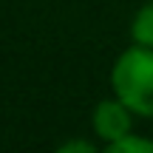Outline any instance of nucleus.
<instances>
[{
  "mask_svg": "<svg viewBox=\"0 0 153 153\" xmlns=\"http://www.w3.org/2000/svg\"><path fill=\"white\" fill-rule=\"evenodd\" d=\"M111 88L136 116L153 119V48L133 43L122 51L111 68Z\"/></svg>",
  "mask_w": 153,
  "mask_h": 153,
  "instance_id": "f257e3e1",
  "label": "nucleus"
},
{
  "mask_svg": "<svg viewBox=\"0 0 153 153\" xmlns=\"http://www.w3.org/2000/svg\"><path fill=\"white\" fill-rule=\"evenodd\" d=\"M131 37H133L136 45H148V48H153V0H148L145 6H139V11L133 14Z\"/></svg>",
  "mask_w": 153,
  "mask_h": 153,
  "instance_id": "7ed1b4c3",
  "label": "nucleus"
},
{
  "mask_svg": "<svg viewBox=\"0 0 153 153\" xmlns=\"http://www.w3.org/2000/svg\"><path fill=\"white\" fill-rule=\"evenodd\" d=\"M102 153H153V139L128 133V136H122V139H116V142L105 145Z\"/></svg>",
  "mask_w": 153,
  "mask_h": 153,
  "instance_id": "20e7f679",
  "label": "nucleus"
},
{
  "mask_svg": "<svg viewBox=\"0 0 153 153\" xmlns=\"http://www.w3.org/2000/svg\"><path fill=\"white\" fill-rule=\"evenodd\" d=\"M133 116H136V114H133L122 99L114 97V99L97 102L94 116H91V125H94L97 139H102L105 145H111V142H116V139L133 133Z\"/></svg>",
  "mask_w": 153,
  "mask_h": 153,
  "instance_id": "f03ea898",
  "label": "nucleus"
},
{
  "mask_svg": "<svg viewBox=\"0 0 153 153\" xmlns=\"http://www.w3.org/2000/svg\"><path fill=\"white\" fill-rule=\"evenodd\" d=\"M54 153H102V150L94 142H88V139H68V142H62Z\"/></svg>",
  "mask_w": 153,
  "mask_h": 153,
  "instance_id": "39448f33",
  "label": "nucleus"
}]
</instances>
